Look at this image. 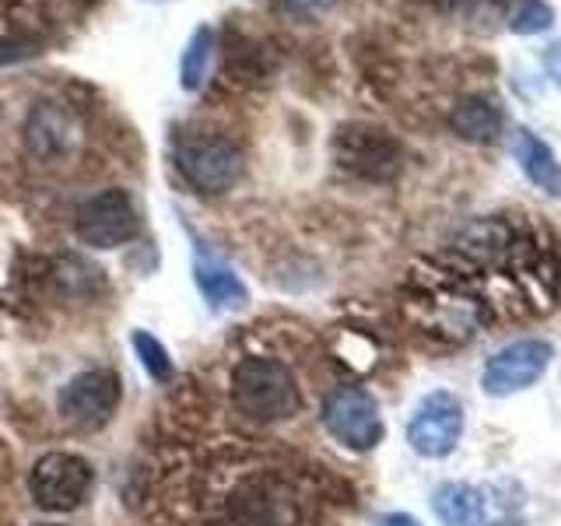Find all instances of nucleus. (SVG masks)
<instances>
[{"label": "nucleus", "mask_w": 561, "mask_h": 526, "mask_svg": "<svg viewBox=\"0 0 561 526\" xmlns=\"http://www.w3.org/2000/svg\"><path fill=\"white\" fill-rule=\"evenodd\" d=\"M376 526H421V523L414 516H408V513H386V516L376 519Z\"/></svg>", "instance_id": "obj_23"}, {"label": "nucleus", "mask_w": 561, "mask_h": 526, "mask_svg": "<svg viewBox=\"0 0 561 526\" xmlns=\"http://www.w3.org/2000/svg\"><path fill=\"white\" fill-rule=\"evenodd\" d=\"M558 22V11L548 0H513V8L505 14V28L513 35H543Z\"/></svg>", "instance_id": "obj_18"}, {"label": "nucleus", "mask_w": 561, "mask_h": 526, "mask_svg": "<svg viewBox=\"0 0 561 526\" xmlns=\"http://www.w3.org/2000/svg\"><path fill=\"white\" fill-rule=\"evenodd\" d=\"M508 155L516 158L526 183H534L543 197L561 201V162L548 140L537 137L530 127H516L508 134Z\"/></svg>", "instance_id": "obj_13"}, {"label": "nucleus", "mask_w": 561, "mask_h": 526, "mask_svg": "<svg viewBox=\"0 0 561 526\" xmlns=\"http://www.w3.org/2000/svg\"><path fill=\"white\" fill-rule=\"evenodd\" d=\"M320 418H323V428L337 438L341 446L355 453L376 449L386 435L379 403L373 393L362 390V386H337L333 393H327Z\"/></svg>", "instance_id": "obj_6"}, {"label": "nucleus", "mask_w": 561, "mask_h": 526, "mask_svg": "<svg viewBox=\"0 0 561 526\" xmlns=\"http://www.w3.org/2000/svg\"><path fill=\"white\" fill-rule=\"evenodd\" d=\"M449 130L467 145H495L505 134V113L488 95H463L449 110Z\"/></svg>", "instance_id": "obj_14"}, {"label": "nucleus", "mask_w": 561, "mask_h": 526, "mask_svg": "<svg viewBox=\"0 0 561 526\" xmlns=\"http://www.w3.org/2000/svg\"><path fill=\"white\" fill-rule=\"evenodd\" d=\"M137 228H140L137 204L119 186L92 193L75 215V236L84 245H92V250H116V245L137 236Z\"/></svg>", "instance_id": "obj_7"}, {"label": "nucleus", "mask_w": 561, "mask_h": 526, "mask_svg": "<svg viewBox=\"0 0 561 526\" xmlns=\"http://www.w3.org/2000/svg\"><path fill=\"white\" fill-rule=\"evenodd\" d=\"M175 169L197 193L221 197V193H228L242 180L245 158L236 140L215 134H193L175 145Z\"/></svg>", "instance_id": "obj_3"}, {"label": "nucleus", "mask_w": 561, "mask_h": 526, "mask_svg": "<svg viewBox=\"0 0 561 526\" xmlns=\"http://www.w3.org/2000/svg\"><path fill=\"white\" fill-rule=\"evenodd\" d=\"M540 64H543V75H548V81H551L554 88H561V39H554V43L543 46Z\"/></svg>", "instance_id": "obj_21"}, {"label": "nucleus", "mask_w": 561, "mask_h": 526, "mask_svg": "<svg viewBox=\"0 0 561 526\" xmlns=\"http://www.w3.org/2000/svg\"><path fill=\"white\" fill-rule=\"evenodd\" d=\"M130 347H134V355L140 358V365H145V373L154 379V382H169L175 376V365H172V355H169V347L154 338V333L148 330H134L130 333Z\"/></svg>", "instance_id": "obj_19"}, {"label": "nucleus", "mask_w": 561, "mask_h": 526, "mask_svg": "<svg viewBox=\"0 0 561 526\" xmlns=\"http://www.w3.org/2000/svg\"><path fill=\"white\" fill-rule=\"evenodd\" d=\"M274 4L280 11H288V14H298V18H312V14H323L333 0H274Z\"/></svg>", "instance_id": "obj_20"}, {"label": "nucleus", "mask_w": 561, "mask_h": 526, "mask_svg": "<svg viewBox=\"0 0 561 526\" xmlns=\"http://www.w3.org/2000/svg\"><path fill=\"white\" fill-rule=\"evenodd\" d=\"M39 526H64V523H39Z\"/></svg>", "instance_id": "obj_24"}, {"label": "nucleus", "mask_w": 561, "mask_h": 526, "mask_svg": "<svg viewBox=\"0 0 561 526\" xmlns=\"http://www.w3.org/2000/svg\"><path fill=\"white\" fill-rule=\"evenodd\" d=\"M210 60H215V28L201 25L190 35V43L183 49V60H180V84L186 88V92H197V88L204 84Z\"/></svg>", "instance_id": "obj_17"}, {"label": "nucleus", "mask_w": 561, "mask_h": 526, "mask_svg": "<svg viewBox=\"0 0 561 526\" xmlns=\"http://www.w3.org/2000/svg\"><path fill=\"white\" fill-rule=\"evenodd\" d=\"M432 508H435V516L443 519L446 526H481V519H484V495L473 484L449 481V484L435 488Z\"/></svg>", "instance_id": "obj_16"}, {"label": "nucleus", "mask_w": 561, "mask_h": 526, "mask_svg": "<svg viewBox=\"0 0 561 526\" xmlns=\"http://www.w3.org/2000/svg\"><path fill=\"white\" fill-rule=\"evenodd\" d=\"M463 435V403L449 390H435L428 397H421L408 421V443L417 456L428 460H443L456 449Z\"/></svg>", "instance_id": "obj_9"}, {"label": "nucleus", "mask_w": 561, "mask_h": 526, "mask_svg": "<svg viewBox=\"0 0 561 526\" xmlns=\"http://www.w3.org/2000/svg\"><path fill=\"white\" fill-rule=\"evenodd\" d=\"M25 145L32 155L53 158L70 145V119L57 110V102H39L25 119Z\"/></svg>", "instance_id": "obj_15"}, {"label": "nucleus", "mask_w": 561, "mask_h": 526, "mask_svg": "<svg viewBox=\"0 0 561 526\" xmlns=\"http://www.w3.org/2000/svg\"><path fill=\"white\" fill-rule=\"evenodd\" d=\"M333 158L358 180L390 183L403 169V145L390 130L373 127V123H344L333 134Z\"/></svg>", "instance_id": "obj_4"}, {"label": "nucleus", "mask_w": 561, "mask_h": 526, "mask_svg": "<svg viewBox=\"0 0 561 526\" xmlns=\"http://www.w3.org/2000/svg\"><path fill=\"white\" fill-rule=\"evenodd\" d=\"M443 4L449 8V11H467V14H473V11H491V8H502L505 0H443Z\"/></svg>", "instance_id": "obj_22"}, {"label": "nucleus", "mask_w": 561, "mask_h": 526, "mask_svg": "<svg viewBox=\"0 0 561 526\" xmlns=\"http://www.w3.org/2000/svg\"><path fill=\"white\" fill-rule=\"evenodd\" d=\"M488 302L478 281L463 271H435V277L421 281L417 291V320L425 333L446 344H467L488 323Z\"/></svg>", "instance_id": "obj_1"}, {"label": "nucleus", "mask_w": 561, "mask_h": 526, "mask_svg": "<svg viewBox=\"0 0 561 526\" xmlns=\"http://www.w3.org/2000/svg\"><path fill=\"white\" fill-rule=\"evenodd\" d=\"M119 376L113 368H84V373L70 376L57 393V411L67 425L81 432L102 428L119 408Z\"/></svg>", "instance_id": "obj_8"}, {"label": "nucleus", "mask_w": 561, "mask_h": 526, "mask_svg": "<svg viewBox=\"0 0 561 526\" xmlns=\"http://www.w3.org/2000/svg\"><path fill=\"white\" fill-rule=\"evenodd\" d=\"M95 484L92 464L78 453H46L28 470L32 502L46 513H70L78 508Z\"/></svg>", "instance_id": "obj_5"}, {"label": "nucleus", "mask_w": 561, "mask_h": 526, "mask_svg": "<svg viewBox=\"0 0 561 526\" xmlns=\"http://www.w3.org/2000/svg\"><path fill=\"white\" fill-rule=\"evenodd\" d=\"M232 403L242 418L274 425L288 421L302 408V390L291 376V368L280 358L250 355L232 368Z\"/></svg>", "instance_id": "obj_2"}, {"label": "nucleus", "mask_w": 561, "mask_h": 526, "mask_svg": "<svg viewBox=\"0 0 561 526\" xmlns=\"http://www.w3.org/2000/svg\"><path fill=\"white\" fill-rule=\"evenodd\" d=\"M193 281H197L204 302L215 312L242 309L250 302V288H245V281L236 274L232 263L201 239H193Z\"/></svg>", "instance_id": "obj_12"}, {"label": "nucleus", "mask_w": 561, "mask_h": 526, "mask_svg": "<svg viewBox=\"0 0 561 526\" xmlns=\"http://www.w3.org/2000/svg\"><path fill=\"white\" fill-rule=\"evenodd\" d=\"M232 516L239 526H298L302 505H298V495L288 484L260 478L232 499Z\"/></svg>", "instance_id": "obj_11"}, {"label": "nucleus", "mask_w": 561, "mask_h": 526, "mask_svg": "<svg viewBox=\"0 0 561 526\" xmlns=\"http://www.w3.org/2000/svg\"><path fill=\"white\" fill-rule=\"evenodd\" d=\"M551 358H554L551 344L540 338H523V341L505 344L484 365V376H481L484 393L508 397V393L526 390V386H534L543 373H548Z\"/></svg>", "instance_id": "obj_10"}]
</instances>
